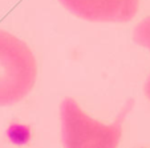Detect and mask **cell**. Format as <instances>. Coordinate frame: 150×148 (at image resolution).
I'll use <instances>...</instances> for the list:
<instances>
[{
	"mask_svg": "<svg viewBox=\"0 0 150 148\" xmlns=\"http://www.w3.org/2000/svg\"><path fill=\"white\" fill-rule=\"evenodd\" d=\"M133 40L134 43L141 47H145L150 51V16L145 17L142 21H139L133 31ZM144 94L150 100V75L145 82Z\"/></svg>",
	"mask_w": 150,
	"mask_h": 148,
	"instance_id": "cell-4",
	"label": "cell"
},
{
	"mask_svg": "<svg viewBox=\"0 0 150 148\" xmlns=\"http://www.w3.org/2000/svg\"><path fill=\"white\" fill-rule=\"evenodd\" d=\"M132 107L133 100H129L114 123L106 125L85 114L74 99L65 97L60 104L64 148H117L122 136V123Z\"/></svg>",
	"mask_w": 150,
	"mask_h": 148,
	"instance_id": "cell-1",
	"label": "cell"
},
{
	"mask_svg": "<svg viewBox=\"0 0 150 148\" xmlns=\"http://www.w3.org/2000/svg\"><path fill=\"white\" fill-rule=\"evenodd\" d=\"M37 66L23 40L0 29V107L23 100L33 88Z\"/></svg>",
	"mask_w": 150,
	"mask_h": 148,
	"instance_id": "cell-2",
	"label": "cell"
},
{
	"mask_svg": "<svg viewBox=\"0 0 150 148\" xmlns=\"http://www.w3.org/2000/svg\"><path fill=\"white\" fill-rule=\"evenodd\" d=\"M74 16L89 21L126 23L136 16L138 0H59Z\"/></svg>",
	"mask_w": 150,
	"mask_h": 148,
	"instance_id": "cell-3",
	"label": "cell"
}]
</instances>
